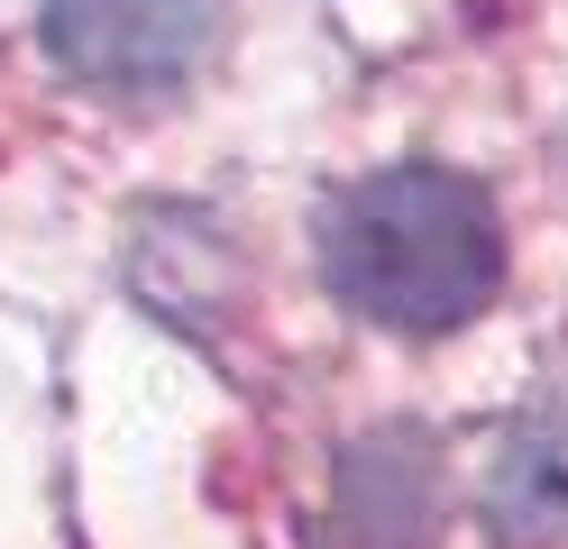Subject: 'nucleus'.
I'll return each mask as SVG.
<instances>
[{"label":"nucleus","mask_w":568,"mask_h":549,"mask_svg":"<svg viewBox=\"0 0 568 549\" xmlns=\"http://www.w3.org/2000/svg\"><path fill=\"white\" fill-rule=\"evenodd\" d=\"M47 47L74 83L148 101L211 64L221 0H47Z\"/></svg>","instance_id":"obj_2"},{"label":"nucleus","mask_w":568,"mask_h":549,"mask_svg":"<svg viewBox=\"0 0 568 549\" xmlns=\"http://www.w3.org/2000/svg\"><path fill=\"white\" fill-rule=\"evenodd\" d=\"M322 266L358 321L404 329V339H440V329L495 303L505 220H495L486 183L449 165H385V174H358L322 211Z\"/></svg>","instance_id":"obj_1"},{"label":"nucleus","mask_w":568,"mask_h":549,"mask_svg":"<svg viewBox=\"0 0 568 549\" xmlns=\"http://www.w3.org/2000/svg\"><path fill=\"white\" fill-rule=\"evenodd\" d=\"M486 531L505 549H568V403H541L505 430L486 467Z\"/></svg>","instance_id":"obj_4"},{"label":"nucleus","mask_w":568,"mask_h":549,"mask_svg":"<svg viewBox=\"0 0 568 549\" xmlns=\"http://www.w3.org/2000/svg\"><path fill=\"white\" fill-rule=\"evenodd\" d=\"M432 522H440V458L422 430H376L339 458V512H331L339 549H432Z\"/></svg>","instance_id":"obj_3"}]
</instances>
